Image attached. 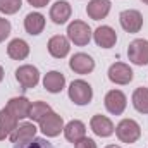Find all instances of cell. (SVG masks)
Returning <instances> with one entry per match:
<instances>
[{
	"mask_svg": "<svg viewBox=\"0 0 148 148\" xmlns=\"http://www.w3.org/2000/svg\"><path fill=\"white\" fill-rule=\"evenodd\" d=\"M115 134L122 143H136L141 136V127L134 119H122L117 126H115Z\"/></svg>",
	"mask_w": 148,
	"mask_h": 148,
	"instance_id": "6da1fadb",
	"label": "cell"
},
{
	"mask_svg": "<svg viewBox=\"0 0 148 148\" xmlns=\"http://www.w3.org/2000/svg\"><path fill=\"white\" fill-rule=\"evenodd\" d=\"M69 98L76 105H88L93 98V88L83 79H76L69 84Z\"/></svg>",
	"mask_w": 148,
	"mask_h": 148,
	"instance_id": "7a4b0ae2",
	"label": "cell"
},
{
	"mask_svg": "<svg viewBox=\"0 0 148 148\" xmlns=\"http://www.w3.org/2000/svg\"><path fill=\"white\" fill-rule=\"evenodd\" d=\"M91 35H93L91 33V28L84 21L76 19V21H73L67 26V38H69V41H73L74 45H77V47L88 45L90 40H91Z\"/></svg>",
	"mask_w": 148,
	"mask_h": 148,
	"instance_id": "3957f363",
	"label": "cell"
},
{
	"mask_svg": "<svg viewBox=\"0 0 148 148\" xmlns=\"http://www.w3.org/2000/svg\"><path fill=\"white\" fill-rule=\"evenodd\" d=\"M127 57L134 66H148V40H133L127 47Z\"/></svg>",
	"mask_w": 148,
	"mask_h": 148,
	"instance_id": "277c9868",
	"label": "cell"
},
{
	"mask_svg": "<svg viewBox=\"0 0 148 148\" xmlns=\"http://www.w3.org/2000/svg\"><path fill=\"white\" fill-rule=\"evenodd\" d=\"M16 79H17V83L21 84L23 90L35 88L38 83H40V71H38L35 66H31V64H24V66L17 67V71H16Z\"/></svg>",
	"mask_w": 148,
	"mask_h": 148,
	"instance_id": "5b68a950",
	"label": "cell"
},
{
	"mask_svg": "<svg viewBox=\"0 0 148 148\" xmlns=\"http://www.w3.org/2000/svg\"><path fill=\"white\" fill-rule=\"evenodd\" d=\"M119 23H121L124 31L140 33V29L143 28V16L134 9H127V10H122L119 14Z\"/></svg>",
	"mask_w": 148,
	"mask_h": 148,
	"instance_id": "8992f818",
	"label": "cell"
},
{
	"mask_svg": "<svg viewBox=\"0 0 148 148\" xmlns=\"http://www.w3.org/2000/svg\"><path fill=\"white\" fill-rule=\"evenodd\" d=\"M40 129L47 138H55L60 134V131H64V119L62 115L50 112L41 122H40Z\"/></svg>",
	"mask_w": 148,
	"mask_h": 148,
	"instance_id": "52a82bcc",
	"label": "cell"
},
{
	"mask_svg": "<svg viewBox=\"0 0 148 148\" xmlns=\"http://www.w3.org/2000/svg\"><path fill=\"white\" fill-rule=\"evenodd\" d=\"M105 109L114 114V115H121L122 112L126 110V105H127V98L126 95L121 91V90H110L107 95H105Z\"/></svg>",
	"mask_w": 148,
	"mask_h": 148,
	"instance_id": "ba28073f",
	"label": "cell"
},
{
	"mask_svg": "<svg viewBox=\"0 0 148 148\" xmlns=\"http://www.w3.org/2000/svg\"><path fill=\"white\" fill-rule=\"evenodd\" d=\"M133 69L124 62H115L109 67V79L115 84H129L133 81Z\"/></svg>",
	"mask_w": 148,
	"mask_h": 148,
	"instance_id": "9c48e42d",
	"label": "cell"
},
{
	"mask_svg": "<svg viewBox=\"0 0 148 148\" xmlns=\"http://www.w3.org/2000/svg\"><path fill=\"white\" fill-rule=\"evenodd\" d=\"M69 67L73 69L76 74H90L93 69H95V60L91 55L88 53H74L69 60Z\"/></svg>",
	"mask_w": 148,
	"mask_h": 148,
	"instance_id": "30bf717a",
	"label": "cell"
},
{
	"mask_svg": "<svg viewBox=\"0 0 148 148\" xmlns=\"http://www.w3.org/2000/svg\"><path fill=\"white\" fill-rule=\"evenodd\" d=\"M10 141L14 145H19V143H26V141H31L33 138H36V126L33 122H23V124H17V127L10 133Z\"/></svg>",
	"mask_w": 148,
	"mask_h": 148,
	"instance_id": "8fae6325",
	"label": "cell"
},
{
	"mask_svg": "<svg viewBox=\"0 0 148 148\" xmlns=\"http://www.w3.org/2000/svg\"><path fill=\"white\" fill-rule=\"evenodd\" d=\"M90 127H91V131H93L97 136H100V138H109L110 134H114V131H115L112 121L109 117L102 115V114H97V115L91 117Z\"/></svg>",
	"mask_w": 148,
	"mask_h": 148,
	"instance_id": "7c38bea8",
	"label": "cell"
},
{
	"mask_svg": "<svg viewBox=\"0 0 148 148\" xmlns=\"http://www.w3.org/2000/svg\"><path fill=\"white\" fill-rule=\"evenodd\" d=\"M5 109L10 112L17 121L21 119H26L29 115V109H31V102L26 98V97H14L7 102Z\"/></svg>",
	"mask_w": 148,
	"mask_h": 148,
	"instance_id": "4fadbf2b",
	"label": "cell"
},
{
	"mask_svg": "<svg viewBox=\"0 0 148 148\" xmlns=\"http://www.w3.org/2000/svg\"><path fill=\"white\" fill-rule=\"evenodd\" d=\"M48 53L55 59H64L67 57L69 50H71V43H69V38L62 36V35H55L48 40Z\"/></svg>",
	"mask_w": 148,
	"mask_h": 148,
	"instance_id": "5bb4252c",
	"label": "cell"
},
{
	"mask_svg": "<svg viewBox=\"0 0 148 148\" xmlns=\"http://www.w3.org/2000/svg\"><path fill=\"white\" fill-rule=\"evenodd\" d=\"M71 14H73L71 3L66 0H59L50 7V19L55 24H66L71 19Z\"/></svg>",
	"mask_w": 148,
	"mask_h": 148,
	"instance_id": "9a60e30c",
	"label": "cell"
},
{
	"mask_svg": "<svg viewBox=\"0 0 148 148\" xmlns=\"http://www.w3.org/2000/svg\"><path fill=\"white\" fill-rule=\"evenodd\" d=\"M110 7V0H90L86 5V14L93 21H100V19H105L109 16Z\"/></svg>",
	"mask_w": 148,
	"mask_h": 148,
	"instance_id": "2e32d148",
	"label": "cell"
},
{
	"mask_svg": "<svg viewBox=\"0 0 148 148\" xmlns=\"http://www.w3.org/2000/svg\"><path fill=\"white\" fill-rule=\"evenodd\" d=\"M95 43L102 48H112L117 41V33L115 29H112L110 26H98L93 33Z\"/></svg>",
	"mask_w": 148,
	"mask_h": 148,
	"instance_id": "e0dca14e",
	"label": "cell"
},
{
	"mask_svg": "<svg viewBox=\"0 0 148 148\" xmlns=\"http://www.w3.org/2000/svg\"><path fill=\"white\" fill-rule=\"evenodd\" d=\"M66 86V76L59 71H50L43 77V88L50 93H60Z\"/></svg>",
	"mask_w": 148,
	"mask_h": 148,
	"instance_id": "ac0fdd59",
	"label": "cell"
},
{
	"mask_svg": "<svg viewBox=\"0 0 148 148\" xmlns=\"http://www.w3.org/2000/svg\"><path fill=\"white\" fill-rule=\"evenodd\" d=\"M24 29L28 35L36 36L45 29V16L40 12H29L24 19Z\"/></svg>",
	"mask_w": 148,
	"mask_h": 148,
	"instance_id": "d6986e66",
	"label": "cell"
},
{
	"mask_svg": "<svg viewBox=\"0 0 148 148\" xmlns=\"http://www.w3.org/2000/svg\"><path fill=\"white\" fill-rule=\"evenodd\" d=\"M7 55L14 60H24L29 55V45L21 38H14L7 45Z\"/></svg>",
	"mask_w": 148,
	"mask_h": 148,
	"instance_id": "ffe728a7",
	"label": "cell"
},
{
	"mask_svg": "<svg viewBox=\"0 0 148 148\" xmlns=\"http://www.w3.org/2000/svg\"><path fill=\"white\" fill-rule=\"evenodd\" d=\"M64 136H66L67 141L76 143V141H79L81 138L86 136V126H84L81 121L74 119V121L67 122V124L64 126Z\"/></svg>",
	"mask_w": 148,
	"mask_h": 148,
	"instance_id": "44dd1931",
	"label": "cell"
},
{
	"mask_svg": "<svg viewBox=\"0 0 148 148\" xmlns=\"http://www.w3.org/2000/svg\"><path fill=\"white\" fill-rule=\"evenodd\" d=\"M17 122L19 121L7 110V109H2L0 110V141L10 136V133L17 127Z\"/></svg>",
	"mask_w": 148,
	"mask_h": 148,
	"instance_id": "7402d4cb",
	"label": "cell"
},
{
	"mask_svg": "<svg viewBox=\"0 0 148 148\" xmlns=\"http://www.w3.org/2000/svg\"><path fill=\"white\" fill-rule=\"evenodd\" d=\"M131 100H133V107L140 114H148V88L145 86L136 88Z\"/></svg>",
	"mask_w": 148,
	"mask_h": 148,
	"instance_id": "603a6c76",
	"label": "cell"
},
{
	"mask_svg": "<svg viewBox=\"0 0 148 148\" xmlns=\"http://www.w3.org/2000/svg\"><path fill=\"white\" fill-rule=\"evenodd\" d=\"M50 112H52V109H50L48 103H45V102H35V103H31V109H29V115L28 117L31 121H35V122H41Z\"/></svg>",
	"mask_w": 148,
	"mask_h": 148,
	"instance_id": "cb8c5ba5",
	"label": "cell"
},
{
	"mask_svg": "<svg viewBox=\"0 0 148 148\" xmlns=\"http://www.w3.org/2000/svg\"><path fill=\"white\" fill-rule=\"evenodd\" d=\"M23 7V0H0V12L5 16H12L19 12Z\"/></svg>",
	"mask_w": 148,
	"mask_h": 148,
	"instance_id": "d4e9b609",
	"label": "cell"
},
{
	"mask_svg": "<svg viewBox=\"0 0 148 148\" xmlns=\"http://www.w3.org/2000/svg\"><path fill=\"white\" fill-rule=\"evenodd\" d=\"M14 148H55L52 143H48L45 138H33L31 141L14 145Z\"/></svg>",
	"mask_w": 148,
	"mask_h": 148,
	"instance_id": "484cf974",
	"label": "cell"
},
{
	"mask_svg": "<svg viewBox=\"0 0 148 148\" xmlns=\"http://www.w3.org/2000/svg\"><path fill=\"white\" fill-rule=\"evenodd\" d=\"M9 35H10V23H9V19L0 17V43L9 36Z\"/></svg>",
	"mask_w": 148,
	"mask_h": 148,
	"instance_id": "4316f807",
	"label": "cell"
},
{
	"mask_svg": "<svg viewBox=\"0 0 148 148\" xmlns=\"http://www.w3.org/2000/svg\"><path fill=\"white\" fill-rule=\"evenodd\" d=\"M74 148H97V143L91 140V138H81L79 141L74 143Z\"/></svg>",
	"mask_w": 148,
	"mask_h": 148,
	"instance_id": "83f0119b",
	"label": "cell"
},
{
	"mask_svg": "<svg viewBox=\"0 0 148 148\" xmlns=\"http://www.w3.org/2000/svg\"><path fill=\"white\" fill-rule=\"evenodd\" d=\"M48 2H50V0H28V3H29V5L38 7V9H41V7H47V5H48Z\"/></svg>",
	"mask_w": 148,
	"mask_h": 148,
	"instance_id": "f1b7e54d",
	"label": "cell"
},
{
	"mask_svg": "<svg viewBox=\"0 0 148 148\" xmlns=\"http://www.w3.org/2000/svg\"><path fill=\"white\" fill-rule=\"evenodd\" d=\"M2 79H3V67L0 66V83H2Z\"/></svg>",
	"mask_w": 148,
	"mask_h": 148,
	"instance_id": "f546056e",
	"label": "cell"
},
{
	"mask_svg": "<svg viewBox=\"0 0 148 148\" xmlns=\"http://www.w3.org/2000/svg\"><path fill=\"white\" fill-rule=\"evenodd\" d=\"M105 148H121V147H117V145H107Z\"/></svg>",
	"mask_w": 148,
	"mask_h": 148,
	"instance_id": "4dcf8cb0",
	"label": "cell"
},
{
	"mask_svg": "<svg viewBox=\"0 0 148 148\" xmlns=\"http://www.w3.org/2000/svg\"><path fill=\"white\" fill-rule=\"evenodd\" d=\"M141 2H143V3H147V5H148V0H141Z\"/></svg>",
	"mask_w": 148,
	"mask_h": 148,
	"instance_id": "1f68e13d",
	"label": "cell"
}]
</instances>
